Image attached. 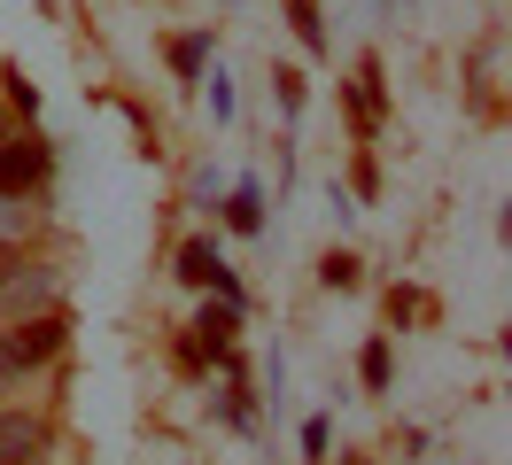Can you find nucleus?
Masks as SVG:
<instances>
[{"label":"nucleus","mask_w":512,"mask_h":465,"mask_svg":"<svg viewBox=\"0 0 512 465\" xmlns=\"http://www.w3.org/2000/svg\"><path fill=\"white\" fill-rule=\"evenodd\" d=\"M373 117H381V62L357 70V124H373Z\"/></svg>","instance_id":"nucleus-7"},{"label":"nucleus","mask_w":512,"mask_h":465,"mask_svg":"<svg viewBox=\"0 0 512 465\" xmlns=\"http://www.w3.org/2000/svg\"><path fill=\"white\" fill-rule=\"evenodd\" d=\"M179 279H187V287H218V303L241 310V279L225 272L218 241H187V248H179Z\"/></svg>","instance_id":"nucleus-3"},{"label":"nucleus","mask_w":512,"mask_h":465,"mask_svg":"<svg viewBox=\"0 0 512 465\" xmlns=\"http://www.w3.org/2000/svg\"><path fill=\"white\" fill-rule=\"evenodd\" d=\"M427 310V295H412V287H388V318H419Z\"/></svg>","instance_id":"nucleus-11"},{"label":"nucleus","mask_w":512,"mask_h":465,"mask_svg":"<svg viewBox=\"0 0 512 465\" xmlns=\"http://www.w3.org/2000/svg\"><path fill=\"white\" fill-rule=\"evenodd\" d=\"M288 24H295V39H303V47H311V55H319V47H326V24H319V0H288Z\"/></svg>","instance_id":"nucleus-6"},{"label":"nucleus","mask_w":512,"mask_h":465,"mask_svg":"<svg viewBox=\"0 0 512 465\" xmlns=\"http://www.w3.org/2000/svg\"><path fill=\"white\" fill-rule=\"evenodd\" d=\"M47 179V148L39 140H0V202H24Z\"/></svg>","instance_id":"nucleus-2"},{"label":"nucleus","mask_w":512,"mask_h":465,"mask_svg":"<svg viewBox=\"0 0 512 465\" xmlns=\"http://www.w3.org/2000/svg\"><path fill=\"white\" fill-rule=\"evenodd\" d=\"M171 62H179V70L194 78V70H202V39H171Z\"/></svg>","instance_id":"nucleus-12"},{"label":"nucleus","mask_w":512,"mask_h":465,"mask_svg":"<svg viewBox=\"0 0 512 465\" xmlns=\"http://www.w3.org/2000/svg\"><path fill=\"white\" fill-rule=\"evenodd\" d=\"M319 279H326V287H357V256H350V248H326Z\"/></svg>","instance_id":"nucleus-8"},{"label":"nucleus","mask_w":512,"mask_h":465,"mask_svg":"<svg viewBox=\"0 0 512 465\" xmlns=\"http://www.w3.org/2000/svg\"><path fill=\"white\" fill-rule=\"evenodd\" d=\"M225 217H233V233H264V186L241 179V186H233V202H225Z\"/></svg>","instance_id":"nucleus-5"},{"label":"nucleus","mask_w":512,"mask_h":465,"mask_svg":"<svg viewBox=\"0 0 512 465\" xmlns=\"http://www.w3.org/2000/svg\"><path fill=\"white\" fill-rule=\"evenodd\" d=\"M32 279V256L24 248H0V287H24Z\"/></svg>","instance_id":"nucleus-10"},{"label":"nucleus","mask_w":512,"mask_h":465,"mask_svg":"<svg viewBox=\"0 0 512 465\" xmlns=\"http://www.w3.org/2000/svg\"><path fill=\"white\" fill-rule=\"evenodd\" d=\"M39 450H47V427L24 411H0V465H32Z\"/></svg>","instance_id":"nucleus-4"},{"label":"nucleus","mask_w":512,"mask_h":465,"mask_svg":"<svg viewBox=\"0 0 512 465\" xmlns=\"http://www.w3.org/2000/svg\"><path fill=\"white\" fill-rule=\"evenodd\" d=\"M357 365H365V388H388V341H365Z\"/></svg>","instance_id":"nucleus-9"},{"label":"nucleus","mask_w":512,"mask_h":465,"mask_svg":"<svg viewBox=\"0 0 512 465\" xmlns=\"http://www.w3.org/2000/svg\"><path fill=\"white\" fill-rule=\"evenodd\" d=\"M63 341H70V318H63V310H39V318H24L16 334L0 341V380H8V372H32V365H47V357H55Z\"/></svg>","instance_id":"nucleus-1"}]
</instances>
